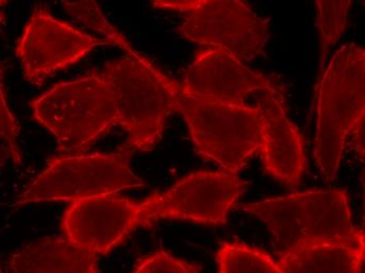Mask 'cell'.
Returning <instances> with one entry per match:
<instances>
[{
    "label": "cell",
    "instance_id": "cell-11",
    "mask_svg": "<svg viewBox=\"0 0 365 273\" xmlns=\"http://www.w3.org/2000/svg\"><path fill=\"white\" fill-rule=\"evenodd\" d=\"M141 226V206L117 195L73 202L64 212V237L93 254H106Z\"/></svg>",
    "mask_w": 365,
    "mask_h": 273
},
{
    "label": "cell",
    "instance_id": "cell-8",
    "mask_svg": "<svg viewBox=\"0 0 365 273\" xmlns=\"http://www.w3.org/2000/svg\"><path fill=\"white\" fill-rule=\"evenodd\" d=\"M246 185V181L228 172H193L140 203L141 225L159 220L224 225Z\"/></svg>",
    "mask_w": 365,
    "mask_h": 273
},
{
    "label": "cell",
    "instance_id": "cell-3",
    "mask_svg": "<svg viewBox=\"0 0 365 273\" xmlns=\"http://www.w3.org/2000/svg\"><path fill=\"white\" fill-rule=\"evenodd\" d=\"M242 210L266 225L282 250L326 243H364L344 190H315L249 203Z\"/></svg>",
    "mask_w": 365,
    "mask_h": 273
},
{
    "label": "cell",
    "instance_id": "cell-1",
    "mask_svg": "<svg viewBox=\"0 0 365 273\" xmlns=\"http://www.w3.org/2000/svg\"><path fill=\"white\" fill-rule=\"evenodd\" d=\"M118 124L128 133L125 146L149 152L161 141L167 119L177 112L179 82L163 74L144 55H128L104 64Z\"/></svg>",
    "mask_w": 365,
    "mask_h": 273
},
{
    "label": "cell",
    "instance_id": "cell-7",
    "mask_svg": "<svg viewBox=\"0 0 365 273\" xmlns=\"http://www.w3.org/2000/svg\"><path fill=\"white\" fill-rule=\"evenodd\" d=\"M153 6L181 13L178 33L201 46L224 48L240 61L264 52L270 37L269 22L240 0L153 1Z\"/></svg>",
    "mask_w": 365,
    "mask_h": 273
},
{
    "label": "cell",
    "instance_id": "cell-22",
    "mask_svg": "<svg viewBox=\"0 0 365 273\" xmlns=\"http://www.w3.org/2000/svg\"><path fill=\"white\" fill-rule=\"evenodd\" d=\"M4 24V13L0 11V32H1L2 24Z\"/></svg>",
    "mask_w": 365,
    "mask_h": 273
},
{
    "label": "cell",
    "instance_id": "cell-23",
    "mask_svg": "<svg viewBox=\"0 0 365 273\" xmlns=\"http://www.w3.org/2000/svg\"><path fill=\"white\" fill-rule=\"evenodd\" d=\"M6 4V1H0V6H4V4Z\"/></svg>",
    "mask_w": 365,
    "mask_h": 273
},
{
    "label": "cell",
    "instance_id": "cell-4",
    "mask_svg": "<svg viewBox=\"0 0 365 273\" xmlns=\"http://www.w3.org/2000/svg\"><path fill=\"white\" fill-rule=\"evenodd\" d=\"M31 106L35 119L57 139L61 154L88 150L118 124L110 86L101 73L60 82Z\"/></svg>",
    "mask_w": 365,
    "mask_h": 273
},
{
    "label": "cell",
    "instance_id": "cell-21",
    "mask_svg": "<svg viewBox=\"0 0 365 273\" xmlns=\"http://www.w3.org/2000/svg\"><path fill=\"white\" fill-rule=\"evenodd\" d=\"M9 154H10V153H9V150H6V148L0 146V168L4 165V163L6 162Z\"/></svg>",
    "mask_w": 365,
    "mask_h": 273
},
{
    "label": "cell",
    "instance_id": "cell-13",
    "mask_svg": "<svg viewBox=\"0 0 365 273\" xmlns=\"http://www.w3.org/2000/svg\"><path fill=\"white\" fill-rule=\"evenodd\" d=\"M10 273H98V255L66 237H46L12 255Z\"/></svg>",
    "mask_w": 365,
    "mask_h": 273
},
{
    "label": "cell",
    "instance_id": "cell-12",
    "mask_svg": "<svg viewBox=\"0 0 365 273\" xmlns=\"http://www.w3.org/2000/svg\"><path fill=\"white\" fill-rule=\"evenodd\" d=\"M262 122V154L264 170L282 183L296 187L306 170L304 139L290 121L279 91L262 93L256 99Z\"/></svg>",
    "mask_w": 365,
    "mask_h": 273
},
{
    "label": "cell",
    "instance_id": "cell-9",
    "mask_svg": "<svg viewBox=\"0 0 365 273\" xmlns=\"http://www.w3.org/2000/svg\"><path fill=\"white\" fill-rule=\"evenodd\" d=\"M103 46L111 43L54 19L46 6L38 4L17 43L16 55L26 81L41 86L51 75Z\"/></svg>",
    "mask_w": 365,
    "mask_h": 273
},
{
    "label": "cell",
    "instance_id": "cell-24",
    "mask_svg": "<svg viewBox=\"0 0 365 273\" xmlns=\"http://www.w3.org/2000/svg\"><path fill=\"white\" fill-rule=\"evenodd\" d=\"M0 273H2V272H1V268H0Z\"/></svg>",
    "mask_w": 365,
    "mask_h": 273
},
{
    "label": "cell",
    "instance_id": "cell-15",
    "mask_svg": "<svg viewBox=\"0 0 365 273\" xmlns=\"http://www.w3.org/2000/svg\"><path fill=\"white\" fill-rule=\"evenodd\" d=\"M217 259L219 273H284L270 254L240 242L222 244Z\"/></svg>",
    "mask_w": 365,
    "mask_h": 273
},
{
    "label": "cell",
    "instance_id": "cell-10",
    "mask_svg": "<svg viewBox=\"0 0 365 273\" xmlns=\"http://www.w3.org/2000/svg\"><path fill=\"white\" fill-rule=\"evenodd\" d=\"M180 88L197 99L246 105L255 93L278 90L262 73L251 70L227 50L208 46L200 51L185 71Z\"/></svg>",
    "mask_w": 365,
    "mask_h": 273
},
{
    "label": "cell",
    "instance_id": "cell-17",
    "mask_svg": "<svg viewBox=\"0 0 365 273\" xmlns=\"http://www.w3.org/2000/svg\"><path fill=\"white\" fill-rule=\"evenodd\" d=\"M62 4L68 15H71L73 19L82 22L88 28L103 35L106 40L110 41L111 44H115V46L123 48L128 55L138 54L137 51L133 50L128 40L124 38L123 35L118 32L104 17L97 2L93 1V0H86V1L76 2L64 1L62 2Z\"/></svg>",
    "mask_w": 365,
    "mask_h": 273
},
{
    "label": "cell",
    "instance_id": "cell-6",
    "mask_svg": "<svg viewBox=\"0 0 365 273\" xmlns=\"http://www.w3.org/2000/svg\"><path fill=\"white\" fill-rule=\"evenodd\" d=\"M133 150L51 158L48 168L20 197L19 204L79 201L143 187L145 181L129 165Z\"/></svg>",
    "mask_w": 365,
    "mask_h": 273
},
{
    "label": "cell",
    "instance_id": "cell-18",
    "mask_svg": "<svg viewBox=\"0 0 365 273\" xmlns=\"http://www.w3.org/2000/svg\"><path fill=\"white\" fill-rule=\"evenodd\" d=\"M6 70V62H0V139H4L9 146V153L13 161L20 165L21 164V153H20L19 139L20 125L16 118L11 112L6 103V94L4 88V75Z\"/></svg>",
    "mask_w": 365,
    "mask_h": 273
},
{
    "label": "cell",
    "instance_id": "cell-16",
    "mask_svg": "<svg viewBox=\"0 0 365 273\" xmlns=\"http://www.w3.org/2000/svg\"><path fill=\"white\" fill-rule=\"evenodd\" d=\"M349 0H319L317 6V26L319 29L320 44H322V66H324L327 53L335 46L347 24V14L351 8Z\"/></svg>",
    "mask_w": 365,
    "mask_h": 273
},
{
    "label": "cell",
    "instance_id": "cell-14",
    "mask_svg": "<svg viewBox=\"0 0 365 273\" xmlns=\"http://www.w3.org/2000/svg\"><path fill=\"white\" fill-rule=\"evenodd\" d=\"M364 243H326L282 250L278 264L284 273H361Z\"/></svg>",
    "mask_w": 365,
    "mask_h": 273
},
{
    "label": "cell",
    "instance_id": "cell-5",
    "mask_svg": "<svg viewBox=\"0 0 365 273\" xmlns=\"http://www.w3.org/2000/svg\"><path fill=\"white\" fill-rule=\"evenodd\" d=\"M177 112L188 125L195 150L237 175L262 148V122L256 106L197 99L178 90Z\"/></svg>",
    "mask_w": 365,
    "mask_h": 273
},
{
    "label": "cell",
    "instance_id": "cell-20",
    "mask_svg": "<svg viewBox=\"0 0 365 273\" xmlns=\"http://www.w3.org/2000/svg\"><path fill=\"white\" fill-rule=\"evenodd\" d=\"M364 121L360 122L353 130H351V134L353 135V138H351V141H353L354 148L359 153V155H361V157L364 156Z\"/></svg>",
    "mask_w": 365,
    "mask_h": 273
},
{
    "label": "cell",
    "instance_id": "cell-19",
    "mask_svg": "<svg viewBox=\"0 0 365 273\" xmlns=\"http://www.w3.org/2000/svg\"><path fill=\"white\" fill-rule=\"evenodd\" d=\"M133 273H199V269L165 250H159L142 259Z\"/></svg>",
    "mask_w": 365,
    "mask_h": 273
},
{
    "label": "cell",
    "instance_id": "cell-2",
    "mask_svg": "<svg viewBox=\"0 0 365 273\" xmlns=\"http://www.w3.org/2000/svg\"><path fill=\"white\" fill-rule=\"evenodd\" d=\"M364 112L365 52L346 43L333 55L318 86L314 158L324 181L337 177L347 137Z\"/></svg>",
    "mask_w": 365,
    "mask_h": 273
}]
</instances>
